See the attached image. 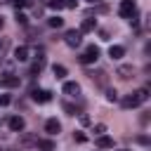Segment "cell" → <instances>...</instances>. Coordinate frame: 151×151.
<instances>
[{
  "label": "cell",
  "mask_w": 151,
  "mask_h": 151,
  "mask_svg": "<svg viewBox=\"0 0 151 151\" xmlns=\"http://www.w3.org/2000/svg\"><path fill=\"white\" fill-rule=\"evenodd\" d=\"M80 123H83V125H87V123H90V118H87L85 113H80Z\"/></svg>",
  "instance_id": "cell-29"
},
{
  "label": "cell",
  "mask_w": 151,
  "mask_h": 151,
  "mask_svg": "<svg viewBox=\"0 0 151 151\" xmlns=\"http://www.w3.org/2000/svg\"><path fill=\"white\" fill-rule=\"evenodd\" d=\"M7 125H9V130H12V132H24V127H26V120H24L21 116H12V118L7 120Z\"/></svg>",
  "instance_id": "cell-8"
},
{
  "label": "cell",
  "mask_w": 151,
  "mask_h": 151,
  "mask_svg": "<svg viewBox=\"0 0 151 151\" xmlns=\"http://www.w3.org/2000/svg\"><path fill=\"white\" fill-rule=\"evenodd\" d=\"M97 59H99V47H97V45H90V47L78 57V61H80V64H85V66H87V64H94Z\"/></svg>",
  "instance_id": "cell-3"
},
{
  "label": "cell",
  "mask_w": 151,
  "mask_h": 151,
  "mask_svg": "<svg viewBox=\"0 0 151 151\" xmlns=\"http://www.w3.org/2000/svg\"><path fill=\"white\" fill-rule=\"evenodd\" d=\"M19 76H14V73H5L2 78H0V87H5V90H9V87H19Z\"/></svg>",
  "instance_id": "cell-7"
},
{
  "label": "cell",
  "mask_w": 151,
  "mask_h": 151,
  "mask_svg": "<svg viewBox=\"0 0 151 151\" xmlns=\"http://www.w3.org/2000/svg\"><path fill=\"white\" fill-rule=\"evenodd\" d=\"M61 92H64L66 97H76V94L80 92V85H78L76 80H66V83H64V87H61Z\"/></svg>",
  "instance_id": "cell-9"
},
{
  "label": "cell",
  "mask_w": 151,
  "mask_h": 151,
  "mask_svg": "<svg viewBox=\"0 0 151 151\" xmlns=\"http://www.w3.org/2000/svg\"><path fill=\"white\" fill-rule=\"evenodd\" d=\"M97 146H99V149H113V139L106 137V134H99V137H97Z\"/></svg>",
  "instance_id": "cell-14"
},
{
  "label": "cell",
  "mask_w": 151,
  "mask_h": 151,
  "mask_svg": "<svg viewBox=\"0 0 151 151\" xmlns=\"http://www.w3.org/2000/svg\"><path fill=\"white\" fill-rule=\"evenodd\" d=\"M123 54H125V47H123V45H111V47H109V57H111V59H120Z\"/></svg>",
  "instance_id": "cell-13"
},
{
  "label": "cell",
  "mask_w": 151,
  "mask_h": 151,
  "mask_svg": "<svg viewBox=\"0 0 151 151\" xmlns=\"http://www.w3.org/2000/svg\"><path fill=\"white\" fill-rule=\"evenodd\" d=\"M64 7L66 9H76L78 7V0H64Z\"/></svg>",
  "instance_id": "cell-26"
},
{
  "label": "cell",
  "mask_w": 151,
  "mask_h": 151,
  "mask_svg": "<svg viewBox=\"0 0 151 151\" xmlns=\"http://www.w3.org/2000/svg\"><path fill=\"white\" fill-rule=\"evenodd\" d=\"M52 73H54L57 78H66V66H61V64H54V66H52Z\"/></svg>",
  "instance_id": "cell-18"
},
{
  "label": "cell",
  "mask_w": 151,
  "mask_h": 151,
  "mask_svg": "<svg viewBox=\"0 0 151 151\" xmlns=\"http://www.w3.org/2000/svg\"><path fill=\"white\" fill-rule=\"evenodd\" d=\"M59 130H61V123H59L57 118H47V123H45V132H47V134H59Z\"/></svg>",
  "instance_id": "cell-10"
},
{
  "label": "cell",
  "mask_w": 151,
  "mask_h": 151,
  "mask_svg": "<svg viewBox=\"0 0 151 151\" xmlns=\"http://www.w3.org/2000/svg\"><path fill=\"white\" fill-rule=\"evenodd\" d=\"M92 132H94V134L99 137V134H104V132H106V125H104V123H97V125L92 127Z\"/></svg>",
  "instance_id": "cell-24"
},
{
  "label": "cell",
  "mask_w": 151,
  "mask_h": 151,
  "mask_svg": "<svg viewBox=\"0 0 151 151\" xmlns=\"http://www.w3.org/2000/svg\"><path fill=\"white\" fill-rule=\"evenodd\" d=\"M120 17H125V19H130L132 21V26L139 21V12H137V7H134V2H120Z\"/></svg>",
  "instance_id": "cell-2"
},
{
  "label": "cell",
  "mask_w": 151,
  "mask_h": 151,
  "mask_svg": "<svg viewBox=\"0 0 151 151\" xmlns=\"http://www.w3.org/2000/svg\"><path fill=\"white\" fill-rule=\"evenodd\" d=\"M14 19H17L19 26H26V24H28V17H26L24 12H19V9H17V17H14Z\"/></svg>",
  "instance_id": "cell-21"
},
{
  "label": "cell",
  "mask_w": 151,
  "mask_h": 151,
  "mask_svg": "<svg viewBox=\"0 0 151 151\" xmlns=\"http://www.w3.org/2000/svg\"><path fill=\"white\" fill-rule=\"evenodd\" d=\"M7 2H12V0H0V5H7Z\"/></svg>",
  "instance_id": "cell-32"
},
{
  "label": "cell",
  "mask_w": 151,
  "mask_h": 151,
  "mask_svg": "<svg viewBox=\"0 0 151 151\" xmlns=\"http://www.w3.org/2000/svg\"><path fill=\"white\" fill-rule=\"evenodd\" d=\"M87 76H90L92 80H97L99 85H106V73H104V71H97V73L92 71V73H87Z\"/></svg>",
  "instance_id": "cell-16"
},
{
  "label": "cell",
  "mask_w": 151,
  "mask_h": 151,
  "mask_svg": "<svg viewBox=\"0 0 151 151\" xmlns=\"http://www.w3.org/2000/svg\"><path fill=\"white\" fill-rule=\"evenodd\" d=\"M12 5L17 9H24V7H33V0H12Z\"/></svg>",
  "instance_id": "cell-20"
},
{
  "label": "cell",
  "mask_w": 151,
  "mask_h": 151,
  "mask_svg": "<svg viewBox=\"0 0 151 151\" xmlns=\"http://www.w3.org/2000/svg\"><path fill=\"white\" fill-rule=\"evenodd\" d=\"M35 146L40 151H54V142L52 139H35Z\"/></svg>",
  "instance_id": "cell-15"
},
{
  "label": "cell",
  "mask_w": 151,
  "mask_h": 151,
  "mask_svg": "<svg viewBox=\"0 0 151 151\" xmlns=\"http://www.w3.org/2000/svg\"><path fill=\"white\" fill-rule=\"evenodd\" d=\"M106 99H109V101H118V92L109 87V90H106Z\"/></svg>",
  "instance_id": "cell-25"
},
{
  "label": "cell",
  "mask_w": 151,
  "mask_h": 151,
  "mask_svg": "<svg viewBox=\"0 0 151 151\" xmlns=\"http://www.w3.org/2000/svg\"><path fill=\"white\" fill-rule=\"evenodd\" d=\"M61 106H64V111H66V113H68V116H76V113H78V109H76V106H73V104H68V101H64V104H61Z\"/></svg>",
  "instance_id": "cell-23"
},
{
  "label": "cell",
  "mask_w": 151,
  "mask_h": 151,
  "mask_svg": "<svg viewBox=\"0 0 151 151\" xmlns=\"http://www.w3.org/2000/svg\"><path fill=\"white\" fill-rule=\"evenodd\" d=\"M123 2H134V0H123Z\"/></svg>",
  "instance_id": "cell-33"
},
{
  "label": "cell",
  "mask_w": 151,
  "mask_h": 151,
  "mask_svg": "<svg viewBox=\"0 0 151 151\" xmlns=\"http://www.w3.org/2000/svg\"><path fill=\"white\" fill-rule=\"evenodd\" d=\"M7 47H9V40H7V38H0V61H2L5 52H7Z\"/></svg>",
  "instance_id": "cell-22"
},
{
  "label": "cell",
  "mask_w": 151,
  "mask_h": 151,
  "mask_svg": "<svg viewBox=\"0 0 151 151\" xmlns=\"http://www.w3.org/2000/svg\"><path fill=\"white\" fill-rule=\"evenodd\" d=\"M64 42H66L68 47H78V45L83 42V33H80L78 28H71V31H66V35H64Z\"/></svg>",
  "instance_id": "cell-4"
},
{
  "label": "cell",
  "mask_w": 151,
  "mask_h": 151,
  "mask_svg": "<svg viewBox=\"0 0 151 151\" xmlns=\"http://www.w3.org/2000/svg\"><path fill=\"white\" fill-rule=\"evenodd\" d=\"M2 26H5V19H2V17H0V31H2Z\"/></svg>",
  "instance_id": "cell-31"
},
{
  "label": "cell",
  "mask_w": 151,
  "mask_h": 151,
  "mask_svg": "<svg viewBox=\"0 0 151 151\" xmlns=\"http://www.w3.org/2000/svg\"><path fill=\"white\" fill-rule=\"evenodd\" d=\"M9 101H12V97H9V94H0V106H7Z\"/></svg>",
  "instance_id": "cell-27"
},
{
  "label": "cell",
  "mask_w": 151,
  "mask_h": 151,
  "mask_svg": "<svg viewBox=\"0 0 151 151\" xmlns=\"http://www.w3.org/2000/svg\"><path fill=\"white\" fill-rule=\"evenodd\" d=\"M85 2H90V5H101L104 0H85Z\"/></svg>",
  "instance_id": "cell-30"
},
{
  "label": "cell",
  "mask_w": 151,
  "mask_h": 151,
  "mask_svg": "<svg viewBox=\"0 0 151 151\" xmlns=\"http://www.w3.org/2000/svg\"><path fill=\"white\" fill-rule=\"evenodd\" d=\"M73 137H76V142H78V144H83V142H85V134H83V132H76Z\"/></svg>",
  "instance_id": "cell-28"
},
{
  "label": "cell",
  "mask_w": 151,
  "mask_h": 151,
  "mask_svg": "<svg viewBox=\"0 0 151 151\" xmlns=\"http://www.w3.org/2000/svg\"><path fill=\"white\" fill-rule=\"evenodd\" d=\"M31 99H33V101H38V104H47V101L52 99V92L40 90V87H33V90H31Z\"/></svg>",
  "instance_id": "cell-5"
},
{
  "label": "cell",
  "mask_w": 151,
  "mask_h": 151,
  "mask_svg": "<svg viewBox=\"0 0 151 151\" xmlns=\"http://www.w3.org/2000/svg\"><path fill=\"white\" fill-rule=\"evenodd\" d=\"M149 99V90L146 87H139V90H134L132 94H127V97H123V109H137L139 104H144Z\"/></svg>",
  "instance_id": "cell-1"
},
{
  "label": "cell",
  "mask_w": 151,
  "mask_h": 151,
  "mask_svg": "<svg viewBox=\"0 0 151 151\" xmlns=\"http://www.w3.org/2000/svg\"><path fill=\"white\" fill-rule=\"evenodd\" d=\"M94 28H97V21L87 17V19H83V24H80L78 31H80V33H90V31H94Z\"/></svg>",
  "instance_id": "cell-12"
},
{
  "label": "cell",
  "mask_w": 151,
  "mask_h": 151,
  "mask_svg": "<svg viewBox=\"0 0 151 151\" xmlns=\"http://www.w3.org/2000/svg\"><path fill=\"white\" fill-rule=\"evenodd\" d=\"M47 7L54 9V12H59V9H64V0H47Z\"/></svg>",
  "instance_id": "cell-19"
},
{
  "label": "cell",
  "mask_w": 151,
  "mask_h": 151,
  "mask_svg": "<svg viewBox=\"0 0 151 151\" xmlns=\"http://www.w3.org/2000/svg\"><path fill=\"white\" fill-rule=\"evenodd\" d=\"M116 76H118L120 80H130V78H134V66H130V64H120V66L116 68Z\"/></svg>",
  "instance_id": "cell-6"
},
{
  "label": "cell",
  "mask_w": 151,
  "mask_h": 151,
  "mask_svg": "<svg viewBox=\"0 0 151 151\" xmlns=\"http://www.w3.org/2000/svg\"><path fill=\"white\" fill-rule=\"evenodd\" d=\"M118 151H127V149H118Z\"/></svg>",
  "instance_id": "cell-34"
},
{
  "label": "cell",
  "mask_w": 151,
  "mask_h": 151,
  "mask_svg": "<svg viewBox=\"0 0 151 151\" xmlns=\"http://www.w3.org/2000/svg\"><path fill=\"white\" fill-rule=\"evenodd\" d=\"M14 61H28V47L26 45H19L14 50Z\"/></svg>",
  "instance_id": "cell-11"
},
{
  "label": "cell",
  "mask_w": 151,
  "mask_h": 151,
  "mask_svg": "<svg viewBox=\"0 0 151 151\" xmlns=\"http://www.w3.org/2000/svg\"><path fill=\"white\" fill-rule=\"evenodd\" d=\"M47 26L50 28H61L64 26V19L61 17H52V19H47Z\"/></svg>",
  "instance_id": "cell-17"
}]
</instances>
